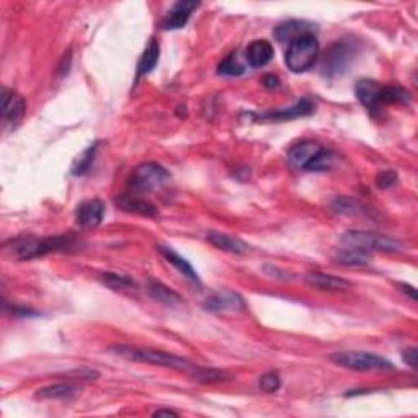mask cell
<instances>
[{
    "label": "cell",
    "instance_id": "cell-1",
    "mask_svg": "<svg viewBox=\"0 0 418 418\" xmlns=\"http://www.w3.org/2000/svg\"><path fill=\"white\" fill-rule=\"evenodd\" d=\"M111 353L129 361H137V363H147L154 366H162V368H168L178 373H185L193 376L198 366L193 364L192 361L182 356H177L173 353L162 352V350L154 348H139V347H129V345H115V347L108 348Z\"/></svg>",
    "mask_w": 418,
    "mask_h": 418
},
{
    "label": "cell",
    "instance_id": "cell-2",
    "mask_svg": "<svg viewBox=\"0 0 418 418\" xmlns=\"http://www.w3.org/2000/svg\"><path fill=\"white\" fill-rule=\"evenodd\" d=\"M10 252L17 260H33V258L44 257L54 252H64L74 247L75 240L72 235H54L36 239V237H17L10 242Z\"/></svg>",
    "mask_w": 418,
    "mask_h": 418
},
{
    "label": "cell",
    "instance_id": "cell-3",
    "mask_svg": "<svg viewBox=\"0 0 418 418\" xmlns=\"http://www.w3.org/2000/svg\"><path fill=\"white\" fill-rule=\"evenodd\" d=\"M170 182H172V177H170L167 168H164L161 164L146 162L137 165L133 170V173L129 175L128 190L133 195L151 193L165 188Z\"/></svg>",
    "mask_w": 418,
    "mask_h": 418
},
{
    "label": "cell",
    "instance_id": "cell-4",
    "mask_svg": "<svg viewBox=\"0 0 418 418\" xmlns=\"http://www.w3.org/2000/svg\"><path fill=\"white\" fill-rule=\"evenodd\" d=\"M319 54H321V46H319L316 36L304 35L288 44L285 61L291 72L302 74V72H307L316 66Z\"/></svg>",
    "mask_w": 418,
    "mask_h": 418
},
{
    "label": "cell",
    "instance_id": "cell-5",
    "mask_svg": "<svg viewBox=\"0 0 418 418\" xmlns=\"http://www.w3.org/2000/svg\"><path fill=\"white\" fill-rule=\"evenodd\" d=\"M330 361L342 368L358 371V373H391L395 371V366L383 356L368 352H337L330 356Z\"/></svg>",
    "mask_w": 418,
    "mask_h": 418
},
{
    "label": "cell",
    "instance_id": "cell-6",
    "mask_svg": "<svg viewBox=\"0 0 418 418\" xmlns=\"http://www.w3.org/2000/svg\"><path fill=\"white\" fill-rule=\"evenodd\" d=\"M340 242L345 247H353V249H361L366 252H387V254H399L404 252V245L399 240L392 239L383 234H374V232L364 230H347L340 237Z\"/></svg>",
    "mask_w": 418,
    "mask_h": 418
},
{
    "label": "cell",
    "instance_id": "cell-7",
    "mask_svg": "<svg viewBox=\"0 0 418 418\" xmlns=\"http://www.w3.org/2000/svg\"><path fill=\"white\" fill-rule=\"evenodd\" d=\"M356 48L352 41H338L325 54L322 63V74L327 77L342 75L355 59Z\"/></svg>",
    "mask_w": 418,
    "mask_h": 418
},
{
    "label": "cell",
    "instance_id": "cell-8",
    "mask_svg": "<svg viewBox=\"0 0 418 418\" xmlns=\"http://www.w3.org/2000/svg\"><path fill=\"white\" fill-rule=\"evenodd\" d=\"M203 307L209 312H227V311H234V312H240L245 311V301L240 294L232 293V291H223V293H216L213 296H209L206 299Z\"/></svg>",
    "mask_w": 418,
    "mask_h": 418
},
{
    "label": "cell",
    "instance_id": "cell-9",
    "mask_svg": "<svg viewBox=\"0 0 418 418\" xmlns=\"http://www.w3.org/2000/svg\"><path fill=\"white\" fill-rule=\"evenodd\" d=\"M105 216V204L100 199H87L75 209L77 224L84 229H95L102 224Z\"/></svg>",
    "mask_w": 418,
    "mask_h": 418
},
{
    "label": "cell",
    "instance_id": "cell-10",
    "mask_svg": "<svg viewBox=\"0 0 418 418\" xmlns=\"http://www.w3.org/2000/svg\"><path fill=\"white\" fill-rule=\"evenodd\" d=\"M306 283L311 288H316L319 291L327 293H343L352 290V283L345 278L328 275L322 271H311L306 275Z\"/></svg>",
    "mask_w": 418,
    "mask_h": 418
},
{
    "label": "cell",
    "instance_id": "cell-11",
    "mask_svg": "<svg viewBox=\"0 0 418 418\" xmlns=\"http://www.w3.org/2000/svg\"><path fill=\"white\" fill-rule=\"evenodd\" d=\"M356 97L361 102V105L364 108H368L371 111V115H381L383 111V105L379 102V92H381V85L378 82L371 80V79H363L359 82H356L355 87Z\"/></svg>",
    "mask_w": 418,
    "mask_h": 418
},
{
    "label": "cell",
    "instance_id": "cell-12",
    "mask_svg": "<svg viewBox=\"0 0 418 418\" xmlns=\"http://www.w3.org/2000/svg\"><path fill=\"white\" fill-rule=\"evenodd\" d=\"M321 149V144L314 141H302L299 144H294L290 151H288V164H290L293 168L306 170L307 165L314 161V157L317 156Z\"/></svg>",
    "mask_w": 418,
    "mask_h": 418
},
{
    "label": "cell",
    "instance_id": "cell-13",
    "mask_svg": "<svg viewBox=\"0 0 418 418\" xmlns=\"http://www.w3.org/2000/svg\"><path fill=\"white\" fill-rule=\"evenodd\" d=\"M316 111V105L314 102L307 100V98H302L299 100L296 105H293L291 108H286V110H280V111H270L266 115L260 116V121H288V120H296V118H302V116H309Z\"/></svg>",
    "mask_w": 418,
    "mask_h": 418
},
{
    "label": "cell",
    "instance_id": "cell-14",
    "mask_svg": "<svg viewBox=\"0 0 418 418\" xmlns=\"http://www.w3.org/2000/svg\"><path fill=\"white\" fill-rule=\"evenodd\" d=\"M115 203L120 209L126 211V213L144 216V218H156L159 211L156 206L149 201L139 198V196H131V195H120L115 198Z\"/></svg>",
    "mask_w": 418,
    "mask_h": 418
},
{
    "label": "cell",
    "instance_id": "cell-15",
    "mask_svg": "<svg viewBox=\"0 0 418 418\" xmlns=\"http://www.w3.org/2000/svg\"><path fill=\"white\" fill-rule=\"evenodd\" d=\"M312 32L314 25L311 23L301 22V20H288V22H283L275 28V38L280 43L290 44L304 35H312Z\"/></svg>",
    "mask_w": 418,
    "mask_h": 418
},
{
    "label": "cell",
    "instance_id": "cell-16",
    "mask_svg": "<svg viewBox=\"0 0 418 418\" xmlns=\"http://www.w3.org/2000/svg\"><path fill=\"white\" fill-rule=\"evenodd\" d=\"M25 110H27V102L23 100V97L7 89L2 90V116L5 121L15 126L23 118Z\"/></svg>",
    "mask_w": 418,
    "mask_h": 418
},
{
    "label": "cell",
    "instance_id": "cell-17",
    "mask_svg": "<svg viewBox=\"0 0 418 418\" xmlns=\"http://www.w3.org/2000/svg\"><path fill=\"white\" fill-rule=\"evenodd\" d=\"M198 2H177L170 10L167 17L162 22L164 30H180L183 28L185 25L188 23L190 17H192V12L195 8H198Z\"/></svg>",
    "mask_w": 418,
    "mask_h": 418
},
{
    "label": "cell",
    "instance_id": "cell-18",
    "mask_svg": "<svg viewBox=\"0 0 418 418\" xmlns=\"http://www.w3.org/2000/svg\"><path fill=\"white\" fill-rule=\"evenodd\" d=\"M209 244H213L216 249L229 252V254H235V255H245L250 252V247L245 244L244 240H240L239 237H232L229 234H223V232H214L211 230L208 237Z\"/></svg>",
    "mask_w": 418,
    "mask_h": 418
},
{
    "label": "cell",
    "instance_id": "cell-19",
    "mask_svg": "<svg viewBox=\"0 0 418 418\" xmlns=\"http://www.w3.org/2000/svg\"><path fill=\"white\" fill-rule=\"evenodd\" d=\"M273 51L271 43H268L266 39H257L254 43H250L245 49V58L249 61L252 67H263L266 66L273 59Z\"/></svg>",
    "mask_w": 418,
    "mask_h": 418
},
{
    "label": "cell",
    "instance_id": "cell-20",
    "mask_svg": "<svg viewBox=\"0 0 418 418\" xmlns=\"http://www.w3.org/2000/svg\"><path fill=\"white\" fill-rule=\"evenodd\" d=\"M147 293L152 299H156L157 302L164 304L168 307H178L183 304V297L180 296L177 291L170 290L168 286H165L164 283L157 280H149L147 283Z\"/></svg>",
    "mask_w": 418,
    "mask_h": 418
},
{
    "label": "cell",
    "instance_id": "cell-21",
    "mask_svg": "<svg viewBox=\"0 0 418 418\" xmlns=\"http://www.w3.org/2000/svg\"><path fill=\"white\" fill-rule=\"evenodd\" d=\"M157 249L164 255L165 260H167L172 266L177 268V270L180 273H182V275L185 278H188L190 281L196 283V285H201V280H199L198 273H196L195 268L192 265H190V262L187 260V258H183L182 255H178L177 252H175L173 249H170V247H162L161 245V247H157Z\"/></svg>",
    "mask_w": 418,
    "mask_h": 418
},
{
    "label": "cell",
    "instance_id": "cell-22",
    "mask_svg": "<svg viewBox=\"0 0 418 418\" xmlns=\"http://www.w3.org/2000/svg\"><path fill=\"white\" fill-rule=\"evenodd\" d=\"M333 260L343 266H366L373 260V255H371V252L347 247V249L337 252Z\"/></svg>",
    "mask_w": 418,
    "mask_h": 418
},
{
    "label": "cell",
    "instance_id": "cell-23",
    "mask_svg": "<svg viewBox=\"0 0 418 418\" xmlns=\"http://www.w3.org/2000/svg\"><path fill=\"white\" fill-rule=\"evenodd\" d=\"M79 386L74 383H59L46 386L36 392V399L39 400H54V399H69L79 392Z\"/></svg>",
    "mask_w": 418,
    "mask_h": 418
},
{
    "label": "cell",
    "instance_id": "cell-24",
    "mask_svg": "<svg viewBox=\"0 0 418 418\" xmlns=\"http://www.w3.org/2000/svg\"><path fill=\"white\" fill-rule=\"evenodd\" d=\"M159 58H161V44H159V41L156 38H151L149 44L146 46V49H144L141 59H139L137 77L146 75L149 72L156 69Z\"/></svg>",
    "mask_w": 418,
    "mask_h": 418
},
{
    "label": "cell",
    "instance_id": "cell-25",
    "mask_svg": "<svg viewBox=\"0 0 418 418\" xmlns=\"http://www.w3.org/2000/svg\"><path fill=\"white\" fill-rule=\"evenodd\" d=\"M379 102L381 105H389V103H400V105H409L412 102V97L405 89L399 85H387L381 87L379 92Z\"/></svg>",
    "mask_w": 418,
    "mask_h": 418
},
{
    "label": "cell",
    "instance_id": "cell-26",
    "mask_svg": "<svg viewBox=\"0 0 418 418\" xmlns=\"http://www.w3.org/2000/svg\"><path fill=\"white\" fill-rule=\"evenodd\" d=\"M98 281H100L102 285H105L106 288H110L113 291H125V290H133V288H136V283H134L131 278L126 275H120V273H111V271L102 273V275H98Z\"/></svg>",
    "mask_w": 418,
    "mask_h": 418
},
{
    "label": "cell",
    "instance_id": "cell-27",
    "mask_svg": "<svg viewBox=\"0 0 418 418\" xmlns=\"http://www.w3.org/2000/svg\"><path fill=\"white\" fill-rule=\"evenodd\" d=\"M98 147H100V144H98V142L92 144L90 147H87L85 151L75 159L74 164H72V168H70L72 175H75V177H80V175H85L87 172H89L90 167L95 162Z\"/></svg>",
    "mask_w": 418,
    "mask_h": 418
},
{
    "label": "cell",
    "instance_id": "cell-28",
    "mask_svg": "<svg viewBox=\"0 0 418 418\" xmlns=\"http://www.w3.org/2000/svg\"><path fill=\"white\" fill-rule=\"evenodd\" d=\"M330 208H332L333 213L345 214V216L366 214V208L359 203V201H356L353 198H347V196H338V198H335Z\"/></svg>",
    "mask_w": 418,
    "mask_h": 418
},
{
    "label": "cell",
    "instance_id": "cell-29",
    "mask_svg": "<svg viewBox=\"0 0 418 418\" xmlns=\"http://www.w3.org/2000/svg\"><path fill=\"white\" fill-rule=\"evenodd\" d=\"M333 152L330 149L322 147L314 161L307 165L306 172H325L333 165Z\"/></svg>",
    "mask_w": 418,
    "mask_h": 418
},
{
    "label": "cell",
    "instance_id": "cell-30",
    "mask_svg": "<svg viewBox=\"0 0 418 418\" xmlns=\"http://www.w3.org/2000/svg\"><path fill=\"white\" fill-rule=\"evenodd\" d=\"M192 378L195 381H198V383L209 384V383H219V381H226L227 374L223 373V371H219V369L203 368V366H198Z\"/></svg>",
    "mask_w": 418,
    "mask_h": 418
},
{
    "label": "cell",
    "instance_id": "cell-31",
    "mask_svg": "<svg viewBox=\"0 0 418 418\" xmlns=\"http://www.w3.org/2000/svg\"><path fill=\"white\" fill-rule=\"evenodd\" d=\"M245 72L244 66H240L237 63L235 56L230 54L227 56L224 61H221L218 66V74L219 75H229V77H239Z\"/></svg>",
    "mask_w": 418,
    "mask_h": 418
},
{
    "label": "cell",
    "instance_id": "cell-32",
    "mask_svg": "<svg viewBox=\"0 0 418 418\" xmlns=\"http://www.w3.org/2000/svg\"><path fill=\"white\" fill-rule=\"evenodd\" d=\"M258 384H260V389L263 392H266V394H273V392H276L281 387V378L276 371H270V373L262 376L260 383Z\"/></svg>",
    "mask_w": 418,
    "mask_h": 418
},
{
    "label": "cell",
    "instance_id": "cell-33",
    "mask_svg": "<svg viewBox=\"0 0 418 418\" xmlns=\"http://www.w3.org/2000/svg\"><path fill=\"white\" fill-rule=\"evenodd\" d=\"M395 183H397L395 170H384V172H381L378 177H376V187L381 190H387V188L394 187Z\"/></svg>",
    "mask_w": 418,
    "mask_h": 418
},
{
    "label": "cell",
    "instance_id": "cell-34",
    "mask_svg": "<svg viewBox=\"0 0 418 418\" xmlns=\"http://www.w3.org/2000/svg\"><path fill=\"white\" fill-rule=\"evenodd\" d=\"M404 361L410 366L412 369H417V358H418V350L417 348H409L404 352Z\"/></svg>",
    "mask_w": 418,
    "mask_h": 418
},
{
    "label": "cell",
    "instance_id": "cell-35",
    "mask_svg": "<svg viewBox=\"0 0 418 418\" xmlns=\"http://www.w3.org/2000/svg\"><path fill=\"white\" fill-rule=\"evenodd\" d=\"M262 84H263V87H266V89L275 90V89H278V87H280V79H278V75H275V74H268L262 79Z\"/></svg>",
    "mask_w": 418,
    "mask_h": 418
},
{
    "label": "cell",
    "instance_id": "cell-36",
    "mask_svg": "<svg viewBox=\"0 0 418 418\" xmlns=\"http://www.w3.org/2000/svg\"><path fill=\"white\" fill-rule=\"evenodd\" d=\"M69 69H70V51H67V56H64L63 63L59 64V77L67 75Z\"/></svg>",
    "mask_w": 418,
    "mask_h": 418
},
{
    "label": "cell",
    "instance_id": "cell-37",
    "mask_svg": "<svg viewBox=\"0 0 418 418\" xmlns=\"http://www.w3.org/2000/svg\"><path fill=\"white\" fill-rule=\"evenodd\" d=\"M397 286L400 288V291L404 293V294H409V297L412 299V301H417V291H415L414 286L404 285V283H399V285H397Z\"/></svg>",
    "mask_w": 418,
    "mask_h": 418
},
{
    "label": "cell",
    "instance_id": "cell-38",
    "mask_svg": "<svg viewBox=\"0 0 418 418\" xmlns=\"http://www.w3.org/2000/svg\"><path fill=\"white\" fill-rule=\"evenodd\" d=\"M161 415H172V417H178V412L175 410H168V409H159L154 412V417H161Z\"/></svg>",
    "mask_w": 418,
    "mask_h": 418
}]
</instances>
